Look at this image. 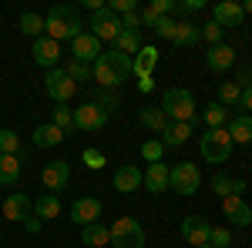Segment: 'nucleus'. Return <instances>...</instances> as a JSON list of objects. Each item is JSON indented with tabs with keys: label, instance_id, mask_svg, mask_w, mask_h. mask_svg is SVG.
<instances>
[{
	"label": "nucleus",
	"instance_id": "f03ea898",
	"mask_svg": "<svg viewBox=\"0 0 252 248\" xmlns=\"http://www.w3.org/2000/svg\"><path fill=\"white\" fill-rule=\"evenodd\" d=\"M81 7H71V3H58L47 17H44V37L51 40H74L81 34Z\"/></svg>",
	"mask_w": 252,
	"mask_h": 248
},
{
	"label": "nucleus",
	"instance_id": "9d476101",
	"mask_svg": "<svg viewBox=\"0 0 252 248\" xmlns=\"http://www.w3.org/2000/svg\"><path fill=\"white\" fill-rule=\"evenodd\" d=\"M222 215H225V221L235 225V228L252 225V208L246 205V198H242V194H229V198H222Z\"/></svg>",
	"mask_w": 252,
	"mask_h": 248
},
{
	"label": "nucleus",
	"instance_id": "f704fd0d",
	"mask_svg": "<svg viewBox=\"0 0 252 248\" xmlns=\"http://www.w3.org/2000/svg\"><path fill=\"white\" fill-rule=\"evenodd\" d=\"M51 124H54L58 131L71 134V131H74V111H71V108H64V104L54 108V121H51Z\"/></svg>",
	"mask_w": 252,
	"mask_h": 248
},
{
	"label": "nucleus",
	"instance_id": "5701e85b",
	"mask_svg": "<svg viewBox=\"0 0 252 248\" xmlns=\"http://www.w3.org/2000/svg\"><path fill=\"white\" fill-rule=\"evenodd\" d=\"M195 124H185V121H172L168 128H165V134H161V144L165 148H182L189 138H192Z\"/></svg>",
	"mask_w": 252,
	"mask_h": 248
},
{
	"label": "nucleus",
	"instance_id": "4c0bfd02",
	"mask_svg": "<svg viewBox=\"0 0 252 248\" xmlns=\"http://www.w3.org/2000/svg\"><path fill=\"white\" fill-rule=\"evenodd\" d=\"M20 151V138L10 128H0V154H17Z\"/></svg>",
	"mask_w": 252,
	"mask_h": 248
},
{
	"label": "nucleus",
	"instance_id": "ea45409f",
	"mask_svg": "<svg viewBox=\"0 0 252 248\" xmlns=\"http://www.w3.org/2000/svg\"><path fill=\"white\" fill-rule=\"evenodd\" d=\"M175 10H178L182 17L189 20L192 14H198V10H205V0H175Z\"/></svg>",
	"mask_w": 252,
	"mask_h": 248
},
{
	"label": "nucleus",
	"instance_id": "a211bd4d",
	"mask_svg": "<svg viewBox=\"0 0 252 248\" xmlns=\"http://www.w3.org/2000/svg\"><path fill=\"white\" fill-rule=\"evenodd\" d=\"M242 3H235V0H222V3H215L212 7V20L225 30V27H239L242 24Z\"/></svg>",
	"mask_w": 252,
	"mask_h": 248
},
{
	"label": "nucleus",
	"instance_id": "58836bf2",
	"mask_svg": "<svg viewBox=\"0 0 252 248\" xmlns=\"http://www.w3.org/2000/svg\"><path fill=\"white\" fill-rule=\"evenodd\" d=\"M64 71H67V77H71L74 84H78V81H88V77H94L91 64H81V60H71V64H67Z\"/></svg>",
	"mask_w": 252,
	"mask_h": 248
},
{
	"label": "nucleus",
	"instance_id": "c85d7f7f",
	"mask_svg": "<svg viewBox=\"0 0 252 248\" xmlns=\"http://www.w3.org/2000/svg\"><path fill=\"white\" fill-rule=\"evenodd\" d=\"M81 242L88 248H101L111 242V231H108V225H101V221H94V225H84L81 228Z\"/></svg>",
	"mask_w": 252,
	"mask_h": 248
},
{
	"label": "nucleus",
	"instance_id": "473e14b6",
	"mask_svg": "<svg viewBox=\"0 0 252 248\" xmlns=\"http://www.w3.org/2000/svg\"><path fill=\"white\" fill-rule=\"evenodd\" d=\"M17 27H20V34H24V37H34V40L44 37V17H40V14H34V10L20 14Z\"/></svg>",
	"mask_w": 252,
	"mask_h": 248
},
{
	"label": "nucleus",
	"instance_id": "37998d69",
	"mask_svg": "<svg viewBox=\"0 0 252 248\" xmlns=\"http://www.w3.org/2000/svg\"><path fill=\"white\" fill-rule=\"evenodd\" d=\"M222 37H225V30H222L215 20H209V24L202 27V40H209L212 47H215V44H222Z\"/></svg>",
	"mask_w": 252,
	"mask_h": 248
},
{
	"label": "nucleus",
	"instance_id": "4be33fe9",
	"mask_svg": "<svg viewBox=\"0 0 252 248\" xmlns=\"http://www.w3.org/2000/svg\"><path fill=\"white\" fill-rule=\"evenodd\" d=\"M198 40H202V27L198 24H192V20H175V37H172L175 47H192Z\"/></svg>",
	"mask_w": 252,
	"mask_h": 248
},
{
	"label": "nucleus",
	"instance_id": "20e7f679",
	"mask_svg": "<svg viewBox=\"0 0 252 248\" xmlns=\"http://www.w3.org/2000/svg\"><path fill=\"white\" fill-rule=\"evenodd\" d=\"M108 231H111V245L115 248H145V228H141V221L131 218V215L115 218L108 225Z\"/></svg>",
	"mask_w": 252,
	"mask_h": 248
},
{
	"label": "nucleus",
	"instance_id": "dca6fc26",
	"mask_svg": "<svg viewBox=\"0 0 252 248\" xmlns=\"http://www.w3.org/2000/svg\"><path fill=\"white\" fill-rule=\"evenodd\" d=\"M235 64V47L232 44H215V47H209V54H205V67L209 71H215V74H222V71H229Z\"/></svg>",
	"mask_w": 252,
	"mask_h": 248
},
{
	"label": "nucleus",
	"instance_id": "a19ab883",
	"mask_svg": "<svg viewBox=\"0 0 252 248\" xmlns=\"http://www.w3.org/2000/svg\"><path fill=\"white\" fill-rule=\"evenodd\" d=\"M81 161L91 168V171H97V168H104L108 165V158H104V151H97V148H88V151L81 154Z\"/></svg>",
	"mask_w": 252,
	"mask_h": 248
},
{
	"label": "nucleus",
	"instance_id": "6e6552de",
	"mask_svg": "<svg viewBox=\"0 0 252 248\" xmlns=\"http://www.w3.org/2000/svg\"><path fill=\"white\" fill-rule=\"evenodd\" d=\"M91 34H94L101 44H104V40H108V44H115V40H118V34H121V17H118L108 3H104L101 10L91 14Z\"/></svg>",
	"mask_w": 252,
	"mask_h": 248
},
{
	"label": "nucleus",
	"instance_id": "39448f33",
	"mask_svg": "<svg viewBox=\"0 0 252 248\" xmlns=\"http://www.w3.org/2000/svg\"><path fill=\"white\" fill-rule=\"evenodd\" d=\"M232 138L225 128H215V131H205L202 134V141H198V151L202 158L209 161V165H225L229 161V154H232Z\"/></svg>",
	"mask_w": 252,
	"mask_h": 248
},
{
	"label": "nucleus",
	"instance_id": "3c124183",
	"mask_svg": "<svg viewBox=\"0 0 252 248\" xmlns=\"http://www.w3.org/2000/svg\"><path fill=\"white\" fill-rule=\"evenodd\" d=\"M242 108H246V114H252V84L242 87Z\"/></svg>",
	"mask_w": 252,
	"mask_h": 248
},
{
	"label": "nucleus",
	"instance_id": "6ab92c4d",
	"mask_svg": "<svg viewBox=\"0 0 252 248\" xmlns=\"http://www.w3.org/2000/svg\"><path fill=\"white\" fill-rule=\"evenodd\" d=\"M141 185L152 191V194H161V191H168V165H165V161H155V165H148V168L141 171Z\"/></svg>",
	"mask_w": 252,
	"mask_h": 248
},
{
	"label": "nucleus",
	"instance_id": "aec40b11",
	"mask_svg": "<svg viewBox=\"0 0 252 248\" xmlns=\"http://www.w3.org/2000/svg\"><path fill=\"white\" fill-rule=\"evenodd\" d=\"M111 185H115V191H121V194H131V191L141 185V168H138V165H121L115 171V178H111Z\"/></svg>",
	"mask_w": 252,
	"mask_h": 248
},
{
	"label": "nucleus",
	"instance_id": "a18cd8bd",
	"mask_svg": "<svg viewBox=\"0 0 252 248\" xmlns=\"http://www.w3.org/2000/svg\"><path fill=\"white\" fill-rule=\"evenodd\" d=\"M148 7L155 10L158 17H168V14H172V10H175V0H152Z\"/></svg>",
	"mask_w": 252,
	"mask_h": 248
},
{
	"label": "nucleus",
	"instance_id": "8fccbe9b",
	"mask_svg": "<svg viewBox=\"0 0 252 248\" xmlns=\"http://www.w3.org/2000/svg\"><path fill=\"white\" fill-rule=\"evenodd\" d=\"M138 91L141 94H152L155 91V77H138Z\"/></svg>",
	"mask_w": 252,
	"mask_h": 248
},
{
	"label": "nucleus",
	"instance_id": "9b49d317",
	"mask_svg": "<svg viewBox=\"0 0 252 248\" xmlns=\"http://www.w3.org/2000/svg\"><path fill=\"white\" fill-rule=\"evenodd\" d=\"M71 54H74V60H81V64H94V60L104 54V47H101V40H97L94 34H84V30H81L78 37L71 40Z\"/></svg>",
	"mask_w": 252,
	"mask_h": 248
},
{
	"label": "nucleus",
	"instance_id": "de8ad7c7",
	"mask_svg": "<svg viewBox=\"0 0 252 248\" xmlns=\"http://www.w3.org/2000/svg\"><path fill=\"white\" fill-rule=\"evenodd\" d=\"M108 7H111L118 17H121V14H131V10H135V0H111Z\"/></svg>",
	"mask_w": 252,
	"mask_h": 248
},
{
	"label": "nucleus",
	"instance_id": "4468645a",
	"mask_svg": "<svg viewBox=\"0 0 252 248\" xmlns=\"http://www.w3.org/2000/svg\"><path fill=\"white\" fill-rule=\"evenodd\" d=\"M31 215H34V201H31L24 191L7 194V201H3V218H7V221H27Z\"/></svg>",
	"mask_w": 252,
	"mask_h": 248
},
{
	"label": "nucleus",
	"instance_id": "c03bdc74",
	"mask_svg": "<svg viewBox=\"0 0 252 248\" xmlns=\"http://www.w3.org/2000/svg\"><path fill=\"white\" fill-rule=\"evenodd\" d=\"M155 34H158V37H165V40H172L175 37V20L172 17H161L155 24Z\"/></svg>",
	"mask_w": 252,
	"mask_h": 248
},
{
	"label": "nucleus",
	"instance_id": "c756f323",
	"mask_svg": "<svg viewBox=\"0 0 252 248\" xmlns=\"http://www.w3.org/2000/svg\"><path fill=\"white\" fill-rule=\"evenodd\" d=\"M202 121L209 124V131H215V128H225V124L232 121V111H229V108H222L219 101H212V104L202 111Z\"/></svg>",
	"mask_w": 252,
	"mask_h": 248
},
{
	"label": "nucleus",
	"instance_id": "cd10ccee",
	"mask_svg": "<svg viewBox=\"0 0 252 248\" xmlns=\"http://www.w3.org/2000/svg\"><path fill=\"white\" fill-rule=\"evenodd\" d=\"M31 141H34L37 148H58L61 141H64V131H58L54 124H37L34 134H31Z\"/></svg>",
	"mask_w": 252,
	"mask_h": 248
},
{
	"label": "nucleus",
	"instance_id": "c9c22d12",
	"mask_svg": "<svg viewBox=\"0 0 252 248\" xmlns=\"http://www.w3.org/2000/svg\"><path fill=\"white\" fill-rule=\"evenodd\" d=\"M91 101H94V104H101V108H104V111H108V114H111V111H118V108H121V97H118L115 91H108V87H97V94L91 97Z\"/></svg>",
	"mask_w": 252,
	"mask_h": 248
},
{
	"label": "nucleus",
	"instance_id": "603ef678",
	"mask_svg": "<svg viewBox=\"0 0 252 248\" xmlns=\"http://www.w3.org/2000/svg\"><path fill=\"white\" fill-rule=\"evenodd\" d=\"M242 14H252V0H246V3H242Z\"/></svg>",
	"mask_w": 252,
	"mask_h": 248
},
{
	"label": "nucleus",
	"instance_id": "09e8293b",
	"mask_svg": "<svg viewBox=\"0 0 252 248\" xmlns=\"http://www.w3.org/2000/svg\"><path fill=\"white\" fill-rule=\"evenodd\" d=\"M24 228L31 231V235H40V228H44V221H40L37 215H31V218H27V221H24Z\"/></svg>",
	"mask_w": 252,
	"mask_h": 248
},
{
	"label": "nucleus",
	"instance_id": "72a5a7b5",
	"mask_svg": "<svg viewBox=\"0 0 252 248\" xmlns=\"http://www.w3.org/2000/svg\"><path fill=\"white\" fill-rule=\"evenodd\" d=\"M219 104H222V108H229V111H232V108L242 111V87H239L235 81H225V84L219 87Z\"/></svg>",
	"mask_w": 252,
	"mask_h": 248
},
{
	"label": "nucleus",
	"instance_id": "49530a36",
	"mask_svg": "<svg viewBox=\"0 0 252 248\" xmlns=\"http://www.w3.org/2000/svg\"><path fill=\"white\" fill-rule=\"evenodd\" d=\"M138 20H141L145 27H152V30H155V24H158L161 17H158V14L152 10V7H141V10H138Z\"/></svg>",
	"mask_w": 252,
	"mask_h": 248
},
{
	"label": "nucleus",
	"instance_id": "7ed1b4c3",
	"mask_svg": "<svg viewBox=\"0 0 252 248\" xmlns=\"http://www.w3.org/2000/svg\"><path fill=\"white\" fill-rule=\"evenodd\" d=\"M161 111L172 117V121H185L195 124V97L189 87H168L161 97Z\"/></svg>",
	"mask_w": 252,
	"mask_h": 248
},
{
	"label": "nucleus",
	"instance_id": "423d86ee",
	"mask_svg": "<svg viewBox=\"0 0 252 248\" xmlns=\"http://www.w3.org/2000/svg\"><path fill=\"white\" fill-rule=\"evenodd\" d=\"M168 188H172L175 194H182V198H192L195 191L202 188V171H198V165L178 161L175 168H168Z\"/></svg>",
	"mask_w": 252,
	"mask_h": 248
},
{
	"label": "nucleus",
	"instance_id": "864d4df0",
	"mask_svg": "<svg viewBox=\"0 0 252 248\" xmlns=\"http://www.w3.org/2000/svg\"><path fill=\"white\" fill-rule=\"evenodd\" d=\"M198 248H212V245H198Z\"/></svg>",
	"mask_w": 252,
	"mask_h": 248
},
{
	"label": "nucleus",
	"instance_id": "2eb2a0df",
	"mask_svg": "<svg viewBox=\"0 0 252 248\" xmlns=\"http://www.w3.org/2000/svg\"><path fill=\"white\" fill-rule=\"evenodd\" d=\"M101 201H97V198H78V201H74V205H71V221H74V225H81V228H84V225H94L97 218H101Z\"/></svg>",
	"mask_w": 252,
	"mask_h": 248
},
{
	"label": "nucleus",
	"instance_id": "f8f14e48",
	"mask_svg": "<svg viewBox=\"0 0 252 248\" xmlns=\"http://www.w3.org/2000/svg\"><path fill=\"white\" fill-rule=\"evenodd\" d=\"M209 235H212V225H209V218H202V215H189V218L182 221V238L192 242V248L209 245Z\"/></svg>",
	"mask_w": 252,
	"mask_h": 248
},
{
	"label": "nucleus",
	"instance_id": "ddd939ff",
	"mask_svg": "<svg viewBox=\"0 0 252 248\" xmlns=\"http://www.w3.org/2000/svg\"><path fill=\"white\" fill-rule=\"evenodd\" d=\"M67 178H71L67 161H47L44 171H40V181H44V188L51 191V194H58V191L67 188Z\"/></svg>",
	"mask_w": 252,
	"mask_h": 248
},
{
	"label": "nucleus",
	"instance_id": "412c9836",
	"mask_svg": "<svg viewBox=\"0 0 252 248\" xmlns=\"http://www.w3.org/2000/svg\"><path fill=\"white\" fill-rule=\"evenodd\" d=\"M225 131H229V138H232V144H252V114H239L225 124Z\"/></svg>",
	"mask_w": 252,
	"mask_h": 248
},
{
	"label": "nucleus",
	"instance_id": "a878e982",
	"mask_svg": "<svg viewBox=\"0 0 252 248\" xmlns=\"http://www.w3.org/2000/svg\"><path fill=\"white\" fill-rule=\"evenodd\" d=\"M20 181V158L17 154H0V188H10Z\"/></svg>",
	"mask_w": 252,
	"mask_h": 248
},
{
	"label": "nucleus",
	"instance_id": "f257e3e1",
	"mask_svg": "<svg viewBox=\"0 0 252 248\" xmlns=\"http://www.w3.org/2000/svg\"><path fill=\"white\" fill-rule=\"evenodd\" d=\"M91 71H94V81L97 87H108V91H115V87H121L128 77L135 74V60L128 57V54H121V51H104L101 57L91 64Z\"/></svg>",
	"mask_w": 252,
	"mask_h": 248
},
{
	"label": "nucleus",
	"instance_id": "e433bc0d",
	"mask_svg": "<svg viewBox=\"0 0 252 248\" xmlns=\"http://www.w3.org/2000/svg\"><path fill=\"white\" fill-rule=\"evenodd\" d=\"M161 154H165V144H161L158 138H148V141L141 144V158H145L148 165H155V161H161Z\"/></svg>",
	"mask_w": 252,
	"mask_h": 248
},
{
	"label": "nucleus",
	"instance_id": "1a4fd4ad",
	"mask_svg": "<svg viewBox=\"0 0 252 248\" xmlns=\"http://www.w3.org/2000/svg\"><path fill=\"white\" fill-rule=\"evenodd\" d=\"M108 124V111L94 104V101H84L81 108H74V131H101Z\"/></svg>",
	"mask_w": 252,
	"mask_h": 248
},
{
	"label": "nucleus",
	"instance_id": "2f4dec72",
	"mask_svg": "<svg viewBox=\"0 0 252 248\" xmlns=\"http://www.w3.org/2000/svg\"><path fill=\"white\" fill-rule=\"evenodd\" d=\"M145 44H141V30H125L121 27V34H118V40H115V51H121V54H135L138 57V51H141Z\"/></svg>",
	"mask_w": 252,
	"mask_h": 248
},
{
	"label": "nucleus",
	"instance_id": "79ce46f5",
	"mask_svg": "<svg viewBox=\"0 0 252 248\" xmlns=\"http://www.w3.org/2000/svg\"><path fill=\"white\" fill-rule=\"evenodd\" d=\"M209 245H212V248H232V231H229V228H212Z\"/></svg>",
	"mask_w": 252,
	"mask_h": 248
},
{
	"label": "nucleus",
	"instance_id": "5fc2aeb1",
	"mask_svg": "<svg viewBox=\"0 0 252 248\" xmlns=\"http://www.w3.org/2000/svg\"><path fill=\"white\" fill-rule=\"evenodd\" d=\"M81 248H88V245H81Z\"/></svg>",
	"mask_w": 252,
	"mask_h": 248
},
{
	"label": "nucleus",
	"instance_id": "0eeeda50",
	"mask_svg": "<svg viewBox=\"0 0 252 248\" xmlns=\"http://www.w3.org/2000/svg\"><path fill=\"white\" fill-rule=\"evenodd\" d=\"M44 91H47V97H51L54 104H67L71 97L78 94V84L67 77L64 67H51V71L44 74Z\"/></svg>",
	"mask_w": 252,
	"mask_h": 248
},
{
	"label": "nucleus",
	"instance_id": "b1692460",
	"mask_svg": "<svg viewBox=\"0 0 252 248\" xmlns=\"http://www.w3.org/2000/svg\"><path fill=\"white\" fill-rule=\"evenodd\" d=\"M246 178H229V174H215L212 178V191L219 198H229V194H246Z\"/></svg>",
	"mask_w": 252,
	"mask_h": 248
},
{
	"label": "nucleus",
	"instance_id": "393cba45",
	"mask_svg": "<svg viewBox=\"0 0 252 248\" xmlns=\"http://www.w3.org/2000/svg\"><path fill=\"white\" fill-rule=\"evenodd\" d=\"M34 215H37L40 221H54L61 215V198L51 194V191H44L40 198H34Z\"/></svg>",
	"mask_w": 252,
	"mask_h": 248
},
{
	"label": "nucleus",
	"instance_id": "7c9ffc66",
	"mask_svg": "<svg viewBox=\"0 0 252 248\" xmlns=\"http://www.w3.org/2000/svg\"><path fill=\"white\" fill-rule=\"evenodd\" d=\"M138 117H141V124H145L148 131H155V134H165V128L172 124V117L165 114L161 108H145V111H141Z\"/></svg>",
	"mask_w": 252,
	"mask_h": 248
},
{
	"label": "nucleus",
	"instance_id": "bb28decb",
	"mask_svg": "<svg viewBox=\"0 0 252 248\" xmlns=\"http://www.w3.org/2000/svg\"><path fill=\"white\" fill-rule=\"evenodd\" d=\"M131 60H135V74L138 77H152V71L158 67L161 54H158V47H141L138 57H131Z\"/></svg>",
	"mask_w": 252,
	"mask_h": 248
},
{
	"label": "nucleus",
	"instance_id": "f3484780",
	"mask_svg": "<svg viewBox=\"0 0 252 248\" xmlns=\"http://www.w3.org/2000/svg\"><path fill=\"white\" fill-rule=\"evenodd\" d=\"M31 54H34V60H37L40 67L51 71V67H58V60H61V44L51 37H37L34 47H31Z\"/></svg>",
	"mask_w": 252,
	"mask_h": 248
}]
</instances>
